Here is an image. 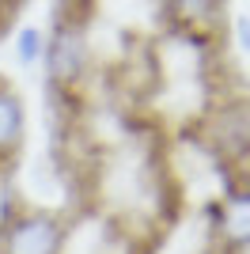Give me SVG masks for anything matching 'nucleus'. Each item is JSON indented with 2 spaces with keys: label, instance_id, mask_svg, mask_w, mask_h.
<instances>
[{
  "label": "nucleus",
  "instance_id": "f257e3e1",
  "mask_svg": "<svg viewBox=\"0 0 250 254\" xmlns=\"http://www.w3.org/2000/svg\"><path fill=\"white\" fill-rule=\"evenodd\" d=\"M42 68H46V87L53 91H87V80L95 72L87 27L50 23L42 42Z\"/></svg>",
  "mask_w": 250,
  "mask_h": 254
},
{
  "label": "nucleus",
  "instance_id": "f03ea898",
  "mask_svg": "<svg viewBox=\"0 0 250 254\" xmlns=\"http://www.w3.org/2000/svg\"><path fill=\"white\" fill-rule=\"evenodd\" d=\"M72 224L57 209L23 205L0 232V254H64Z\"/></svg>",
  "mask_w": 250,
  "mask_h": 254
},
{
  "label": "nucleus",
  "instance_id": "7ed1b4c3",
  "mask_svg": "<svg viewBox=\"0 0 250 254\" xmlns=\"http://www.w3.org/2000/svg\"><path fill=\"white\" fill-rule=\"evenodd\" d=\"M171 34H212L228 31V0H159Z\"/></svg>",
  "mask_w": 250,
  "mask_h": 254
},
{
  "label": "nucleus",
  "instance_id": "20e7f679",
  "mask_svg": "<svg viewBox=\"0 0 250 254\" xmlns=\"http://www.w3.org/2000/svg\"><path fill=\"white\" fill-rule=\"evenodd\" d=\"M23 144H27V103L15 84L0 80V171H15Z\"/></svg>",
  "mask_w": 250,
  "mask_h": 254
},
{
  "label": "nucleus",
  "instance_id": "39448f33",
  "mask_svg": "<svg viewBox=\"0 0 250 254\" xmlns=\"http://www.w3.org/2000/svg\"><path fill=\"white\" fill-rule=\"evenodd\" d=\"M99 0H53V23H72V27H91Z\"/></svg>",
  "mask_w": 250,
  "mask_h": 254
},
{
  "label": "nucleus",
  "instance_id": "423d86ee",
  "mask_svg": "<svg viewBox=\"0 0 250 254\" xmlns=\"http://www.w3.org/2000/svg\"><path fill=\"white\" fill-rule=\"evenodd\" d=\"M42 42H46L42 27H19L15 31V57H19V64H38L42 61Z\"/></svg>",
  "mask_w": 250,
  "mask_h": 254
},
{
  "label": "nucleus",
  "instance_id": "0eeeda50",
  "mask_svg": "<svg viewBox=\"0 0 250 254\" xmlns=\"http://www.w3.org/2000/svg\"><path fill=\"white\" fill-rule=\"evenodd\" d=\"M23 209L19 190H15V171H0V232L8 228V220Z\"/></svg>",
  "mask_w": 250,
  "mask_h": 254
},
{
  "label": "nucleus",
  "instance_id": "6e6552de",
  "mask_svg": "<svg viewBox=\"0 0 250 254\" xmlns=\"http://www.w3.org/2000/svg\"><path fill=\"white\" fill-rule=\"evenodd\" d=\"M205 254H247V243L243 239H212Z\"/></svg>",
  "mask_w": 250,
  "mask_h": 254
}]
</instances>
